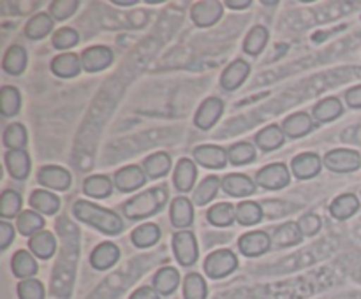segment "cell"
I'll list each match as a JSON object with an SVG mask.
<instances>
[{
  "instance_id": "1",
  "label": "cell",
  "mask_w": 361,
  "mask_h": 299,
  "mask_svg": "<svg viewBox=\"0 0 361 299\" xmlns=\"http://www.w3.org/2000/svg\"><path fill=\"white\" fill-rule=\"evenodd\" d=\"M73 213L78 220L92 225V227L104 232V234L115 236L122 232L123 229V222L120 220L115 211L106 210V208L97 206V204L88 203V201H76L73 206Z\"/></svg>"
},
{
  "instance_id": "2",
  "label": "cell",
  "mask_w": 361,
  "mask_h": 299,
  "mask_svg": "<svg viewBox=\"0 0 361 299\" xmlns=\"http://www.w3.org/2000/svg\"><path fill=\"white\" fill-rule=\"evenodd\" d=\"M166 199H168V192L162 186L150 189L127 201L123 204V213H126L129 220H143V218H148L157 213L164 206Z\"/></svg>"
},
{
  "instance_id": "3",
  "label": "cell",
  "mask_w": 361,
  "mask_h": 299,
  "mask_svg": "<svg viewBox=\"0 0 361 299\" xmlns=\"http://www.w3.org/2000/svg\"><path fill=\"white\" fill-rule=\"evenodd\" d=\"M236 267H238V259H236V255L231 250H217V252H212L207 257V260H204V271L214 280L228 276Z\"/></svg>"
},
{
  "instance_id": "4",
  "label": "cell",
  "mask_w": 361,
  "mask_h": 299,
  "mask_svg": "<svg viewBox=\"0 0 361 299\" xmlns=\"http://www.w3.org/2000/svg\"><path fill=\"white\" fill-rule=\"evenodd\" d=\"M324 165L335 172H353L361 165V157L356 150L338 148L324 155Z\"/></svg>"
},
{
  "instance_id": "5",
  "label": "cell",
  "mask_w": 361,
  "mask_h": 299,
  "mask_svg": "<svg viewBox=\"0 0 361 299\" xmlns=\"http://www.w3.org/2000/svg\"><path fill=\"white\" fill-rule=\"evenodd\" d=\"M173 250L182 266H192L197 260L200 250H197V241L194 232L178 231L173 238Z\"/></svg>"
},
{
  "instance_id": "6",
  "label": "cell",
  "mask_w": 361,
  "mask_h": 299,
  "mask_svg": "<svg viewBox=\"0 0 361 299\" xmlns=\"http://www.w3.org/2000/svg\"><path fill=\"white\" fill-rule=\"evenodd\" d=\"M291 182L289 169L284 164H270L267 167L259 169L256 174V183L267 190H279L284 189Z\"/></svg>"
},
{
  "instance_id": "7",
  "label": "cell",
  "mask_w": 361,
  "mask_h": 299,
  "mask_svg": "<svg viewBox=\"0 0 361 299\" xmlns=\"http://www.w3.org/2000/svg\"><path fill=\"white\" fill-rule=\"evenodd\" d=\"M194 160L200 165L208 169H222L228 164V151L215 144H203V146L194 148Z\"/></svg>"
},
{
  "instance_id": "8",
  "label": "cell",
  "mask_w": 361,
  "mask_h": 299,
  "mask_svg": "<svg viewBox=\"0 0 361 299\" xmlns=\"http://www.w3.org/2000/svg\"><path fill=\"white\" fill-rule=\"evenodd\" d=\"M222 4L217 0H203L194 4L190 16L197 27H212L222 18Z\"/></svg>"
},
{
  "instance_id": "9",
  "label": "cell",
  "mask_w": 361,
  "mask_h": 299,
  "mask_svg": "<svg viewBox=\"0 0 361 299\" xmlns=\"http://www.w3.org/2000/svg\"><path fill=\"white\" fill-rule=\"evenodd\" d=\"M145 174L147 172H145L141 165H127V167L116 171L113 183L122 192H133V190L141 189L145 185V182H147V176Z\"/></svg>"
},
{
  "instance_id": "10",
  "label": "cell",
  "mask_w": 361,
  "mask_h": 299,
  "mask_svg": "<svg viewBox=\"0 0 361 299\" xmlns=\"http://www.w3.org/2000/svg\"><path fill=\"white\" fill-rule=\"evenodd\" d=\"M222 111H224V102L219 97H208L207 101H203V104L200 106V109H197L194 123H196V127H200L201 130L212 129L222 116Z\"/></svg>"
},
{
  "instance_id": "11",
  "label": "cell",
  "mask_w": 361,
  "mask_h": 299,
  "mask_svg": "<svg viewBox=\"0 0 361 299\" xmlns=\"http://www.w3.org/2000/svg\"><path fill=\"white\" fill-rule=\"evenodd\" d=\"M240 252L247 257H259L267 253L271 246V238L264 231L247 232L238 241Z\"/></svg>"
},
{
  "instance_id": "12",
  "label": "cell",
  "mask_w": 361,
  "mask_h": 299,
  "mask_svg": "<svg viewBox=\"0 0 361 299\" xmlns=\"http://www.w3.org/2000/svg\"><path fill=\"white\" fill-rule=\"evenodd\" d=\"M113 51L106 46H92L81 55V65L88 72H99L111 65Z\"/></svg>"
},
{
  "instance_id": "13",
  "label": "cell",
  "mask_w": 361,
  "mask_h": 299,
  "mask_svg": "<svg viewBox=\"0 0 361 299\" xmlns=\"http://www.w3.org/2000/svg\"><path fill=\"white\" fill-rule=\"evenodd\" d=\"M323 167V160L317 153H300L293 158V174L298 179H310L317 176Z\"/></svg>"
},
{
  "instance_id": "14",
  "label": "cell",
  "mask_w": 361,
  "mask_h": 299,
  "mask_svg": "<svg viewBox=\"0 0 361 299\" xmlns=\"http://www.w3.org/2000/svg\"><path fill=\"white\" fill-rule=\"evenodd\" d=\"M39 183L53 190H67L71 186V174L59 165H44L39 169Z\"/></svg>"
},
{
  "instance_id": "15",
  "label": "cell",
  "mask_w": 361,
  "mask_h": 299,
  "mask_svg": "<svg viewBox=\"0 0 361 299\" xmlns=\"http://www.w3.org/2000/svg\"><path fill=\"white\" fill-rule=\"evenodd\" d=\"M256 185L252 178H249L247 174H228L222 178V189H224L226 193L233 197H247L252 196L256 192Z\"/></svg>"
},
{
  "instance_id": "16",
  "label": "cell",
  "mask_w": 361,
  "mask_h": 299,
  "mask_svg": "<svg viewBox=\"0 0 361 299\" xmlns=\"http://www.w3.org/2000/svg\"><path fill=\"white\" fill-rule=\"evenodd\" d=\"M120 259V250L115 243L104 241L101 245H97L94 248V252L90 253V264L92 267L99 271L109 269L111 266H115L116 260Z\"/></svg>"
},
{
  "instance_id": "17",
  "label": "cell",
  "mask_w": 361,
  "mask_h": 299,
  "mask_svg": "<svg viewBox=\"0 0 361 299\" xmlns=\"http://www.w3.org/2000/svg\"><path fill=\"white\" fill-rule=\"evenodd\" d=\"M249 72H250V67L245 60H235V62H233L231 65H228V69L222 72V77H221L222 88L228 91L236 90V88L247 79Z\"/></svg>"
},
{
  "instance_id": "18",
  "label": "cell",
  "mask_w": 361,
  "mask_h": 299,
  "mask_svg": "<svg viewBox=\"0 0 361 299\" xmlns=\"http://www.w3.org/2000/svg\"><path fill=\"white\" fill-rule=\"evenodd\" d=\"M28 248H30V252L34 253L35 257H39V259H49V257H53V253H55L56 250L55 236L49 231H44V229H42V231L30 236V239H28Z\"/></svg>"
},
{
  "instance_id": "19",
  "label": "cell",
  "mask_w": 361,
  "mask_h": 299,
  "mask_svg": "<svg viewBox=\"0 0 361 299\" xmlns=\"http://www.w3.org/2000/svg\"><path fill=\"white\" fill-rule=\"evenodd\" d=\"M83 65L76 53H62L51 62V72L59 77H74L81 72Z\"/></svg>"
},
{
  "instance_id": "20",
  "label": "cell",
  "mask_w": 361,
  "mask_h": 299,
  "mask_svg": "<svg viewBox=\"0 0 361 299\" xmlns=\"http://www.w3.org/2000/svg\"><path fill=\"white\" fill-rule=\"evenodd\" d=\"M282 130H284L286 136L295 137V139L296 137H303L312 130V118L305 111L295 113V115L288 116L282 122Z\"/></svg>"
},
{
  "instance_id": "21",
  "label": "cell",
  "mask_w": 361,
  "mask_h": 299,
  "mask_svg": "<svg viewBox=\"0 0 361 299\" xmlns=\"http://www.w3.org/2000/svg\"><path fill=\"white\" fill-rule=\"evenodd\" d=\"M6 165L14 179H25L30 172V157L25 150H9L6 153Z\"/></svg>"
},
{
  "instance_id": "22",
  "label": "cell",
  "mask_w": 361,
  "mask_h": 299,
  "mask_svg": "<svg viewBox=\"0 0 361 299\" xmlns=\"http://www.w3.org/2000/svg\"><path fill=\"white\" fill-rule=\"evenodd\" d=\"M194 220V206L187 197H176L171 203V224L178 229H185Z\"/></svg>"
},
{
  "instance_id": "23",
  "label": "cell",
  "mask_w": 361,
  "mask_h": 299,
  "mask_svg": "<svg viewBox=\"0 0 361 299\" xmlns=\"http://www.w3.org/2000/svg\"><path fill=\"white\" fill-rule=\"evenodd\" d=\"M196 164L190 158H182L175 169V178H173L175 179V186L180 192H189L194 183H196Z\"/></svg>"
},
{
  "instance_id": "24",
  "label": "cell",
  "mask_w": 361,
  "mask_h": 299,
  "mask_svg": "<svg viewBox=\"0 0 361 299\" xmlns=\"http://www.w3.org/2000/svg\"><path fill=\"white\" fill-rule=\"evenodd\" d=\"M360 210V201L355 193H342L337 199H334L330 206L331 217L337 220H348L356 211Z\"/></svg>"
},
{
  "instance_id": "25",
  "label": "cell",
  "mask_w": 361,
  "mask_h": 299,
  "mask_svg": "<svg viewBox=\"0 0 361 299\" xmlns=\"http://www.w3.org/2000/svg\"><path fill=\"white\" fill-rule=\"evenodd\" d=\"M180 284V273L171 266L161 267L154 276V288L159 294H171L176 291Z\"/></svg>"
},
{
  "instance_id": "26",
  "label": "cell",
  "mask_w": 361,
  "mask_h": 299,
  "mask_svg": "<svg viewBox=\"0 0 361 299\" xmlns=\"http://www.w3.org/2000/svg\"><path fill=\"white\" fill-rule=\"evenodd\" d=\"M303 234L298 227V222H286L281 227L275 229L274 236H271V243L284 248V246H293L296 243L302 241Z\"/></svg>"
},
{
  "instance_id": "27",
  "label": "cell",
  "mask_w": 361,
  "mask_h": 299,
  "mask_svg": "<svg viewBox=\"0 0 361 299\" xmlns=\"http://www.w3.org/2000/svg\"><path fill=\"white\" fill-rule=\"evenodd\" d=\"M284 130L279 125H268L264 127L261 132H257L256 144L264 151H274L284 144Z\"/></svg>"
},
{
  "instance_id": "28",
  "label": "cell",
  "mask_w": 361,
  "mask_h": 299,
  "mask_svg": "<svg viewBox=\"0 0 361 299\" xmlns=\"http://www.w3.org/2000/svg\"><path fill=\"white\" fill-rule=\"evenodd\" d=\"M11 267H13V273L16 274L18 278H21V280L32 278L37 273V262H35L32 253L27 252V250H20V252L14 253Z\"/></svg>"
},
{
  "instance_id": "29",
  "label": "cell",
  "mask_w": 361,
  "mask_h": 299,
  "mask_svg": "<svg viewBox=\"0 0 361 299\" xmlns=\"http://www.w3.org/2000/svg\"><path fill=\"white\" fill-rule=\"evenodd\" d=\"M30 206L42 215H55L60 210V199L46 190H34L30 196Z\"/></svg>"
},
{
  "instance_id": "30",
  "label": "cell",
  "mask_w": 361,
  "mask_h": 299,
  "mask_svg": "<svg viewBox=\"0 0 361 299\" xmlns=\"http://www.w3.org/2000/svg\"><path fill=\"white\" fill-rule=\"evenodd\" d=\"M2 67L7 74H13V76L23 72L25 67H27V51H25V48L18 44L11 46L7 49L6 56H4Z\"/></svg>"
},
{
  "instance_id": "31",
  "label": "cell",
  "mask_w": 361,
  "mask_h": 299,
  "mask_svg": "<svg viewBox=\"0 0 361 299\" xmlns=\"http://www.w3.org/2000/svg\"><path fill=\"white\" fill-rule=\"evenodd\" d=\"M143 169L150 178H161V176L168 174L171 169V157L166 151H157L145 158Z\"/></svg>"
},
{
  "instance_id": "32",
  "label": "cell",
  "mask_w": 361,
  "mask_h": 299,
  "mask_svg": "<svg viewBox=\"0 0 361 299\" xmlns=\"http://www.w3.org/2000/svg\"><path fill=\"white\" fill-rule=\"evenodd\" d=\"M53 28V18L46 13L35 14L34 18H30V21L25 27V34L32 41H37V39L46 37V35L51 32Z\"/></svg>"
},
{
  "instance_id": "33",
  "label": "cell",
  "mask_w": 361,
  "mask_h": 299,
  "mask_svg": "<svg viewBox=\"0 0 361 299\" xmlns=\"http://www.w3.org/2000/svg\"><path fill=\"white\" fill-rule=\"evenodd\" d=\"M83 192L87 196L94 197V199H104V197H108L113 192V182L108 176H90V178L85 179Z\"/></svg>"
},
{
  "instance_id": "34",
  "label": "cell",
  "mask_w": 361,
  "mask_h": 299,
  "mask_svg": "<svg viewBox=\"0 0 361 299\" xmlns=\"http://www.w3.org/2000/svg\"><path fill=\"white\" fill-rule=\"evenodd\" d=\"M159 238H161V229H159V225L150 224V222L148 224H141L130 234V239H133V243L137 248H147V246L155 245L159 241Z\"/></svg>"
},
{
  "instance_id": "35",
  "label": "cell",
  "mask_w": 361,
  "mask_h": 299,
  "mask_svg": "<svg viewBox=\"0 0 361 299\" xmlns=\"http://www.w3.org/2000/svg\"><path fill=\"white\" fill-rule=\"evenodd\" d=\"M207 217L210 224L217 227H228L236 220V208L229 203H219L208 210Z\"/></svg>"
},
{
  "instance_id": "36",
  "label": "cell",
  "mask_w": 361,
  "mask_h": 299,
  "mask_svg": "<svg viewBox=\"0 0 361 299\" xmlns=\"http://www.w3.org/2000/svg\"><path fill=\"white\" fill-rule=\"evenodd\" d=\"M342 104L337 97H328L323 98L321 102H317L316 108H314V118L319 120V122H334L335 118L342 115Z\"/></svg>"
},
{
  "instance_id": "37",
  "label": "cell",
  "mask_w": 361,
  "mask_h": 299,
  "mask_svg": "<svg viewBox=\"0 0 361 299\" xmlns=\"http://www.w3.org/2000/svg\"><path fill=\"white\" fill-rule=\"evenodd\" d=\"M207 281L200 273H189L183 280V299H207Z\"/></svg>"
},
{
  "instance_id": "38",
  "label": "cell",
  "mask_w": 361,
  "mask_h": 299,
  "mask_svg": "<svg viewBox=\"0 0 361 299\" xmlns=\"http://www.w3.org/2000/svg\"><path fill=\"white\" fill-rule=\"evenodd\" d=\"M221 185L222 182L217 178V176H208V178H204L203 182L197 185L196 192H194V203H196L197 206H204V204H208L215 196H217L219 186Z\"/></svg>"
},
{
  "instance_id": "39",
  "label": "cell",
  "mask_w": 361,
  "mask_h": 299,
  "mask_svg": "<svg viewBox=\"0 0 361 299\" xmlns=\"http://www.w3.org/2000/svg\"><path fill=\"white\" fill-rule=\"evenodd\" d=\"M268 42V30L263 25H256L254 28H250V32L247 34L245 42H243V49L249 55H259L264 49Z\"/></svg>"
},
{
  "instance_id": "40",
  "label": "cell",
  "mask_w": 361,
  "mask_h": 299,
  "mask_svg": "<svg viewBox=\"0 0 361 299\" xmlns=\"http://www.w3.org/2000/svg\"><path fill=\"white\" fill-rule=\"evenodd\" d=\"M16 227L18 231H20V234L23 236H34L35 232L42 231V227H44V220H42L41 215L37 213V211H23V213H20V217H18L16 220Z\"/></svg>"
},
{
  "instance_id": "41",
  "label": "cell",
  "mask_w": 361,
  "mask_h": 299,
  "mask_svg": "<svg viewBox=\"0 0 361 299\" xmlns=\"http://www.w3.org/2000/svg\"><path fill=\"white\" fill-rule=\"evenodd\" d=\"M263 218V208L261 204L252 201H243L236 206V220L242 225H254Z\"/></svg>"
},
{
  "instance_id": "42",
  "label": "cell",
  "mask_w": 361,
  "mask_h": 299,
  "mask_svg": "<svg viewBox=\"0 0 361 299\" xmlns=\"http://www.w3.org/2000/svg\"><path fill=\"white\" fill-rule=\"evenodd\" d=\"M21 97L18 88L14 87H2L0 90V111L4 116H14L20 111Z\"/></svg>"
},
{
  "instance_id": "43",
  "label": "cell",
  "mask_w": 361,
  "mask_h": 299,
  "mask_svg": "<svg viewBox=\"0 0 361 299\" xmlns=\"http://www.w3.org/2000/svg\"><path fill=\"white\" fill-rule=\"evenodd\" d=\"M4 144L9 150H23L27 144V130L21 123H11L4 130Z\"/></svg>"
},
{
  "instance_id": "44",
  "label": "cell",
  "mask_w": 361,
  "mask_h": 299,
  "mask_svg": "<svg viewBox=\"0 0 361 299\" xmlns=\"http://www.w3.org/2000/svg\"><path fill=\"white\" fill-rule=\"evenodd\" d=\"M228 157L231 164L245 165L256 158V150H254V144L245 143V141H243V143H236L229 148Z\"/></svg>"
},
{
  "instance_id": "45",
  "label": "cell",
  "mask_w": 361,
  "mask_h": 299,
  "mask_svg": "<svg viewBox=\"0 0 361 299\" xmlns=\"http://www.w3.org/2000/svg\"><path fill=\"white\" fill-rule=\"evenodd\" d=\"M21 210V197L14 190H6L0 197V217L11 218L20 213Z\"/></svg>"
},
{
  "instance_id": "46",
  "label": "cell",
  "mask_w": 361,
  "mask_h": 299,
  "mask_svg": "<svg viewBox=\"0 0 361 299\" xmlns=\"http://www.w3.org/2000/svg\"><path fill=\"white\" fill-rule=\"evenodd\" d=\"M18 298L20 299H44V285L35 278H27L18 284Z\"/></svg>"
},
{
  "instance_id": "47",
  "label": "cell",
  "mask_w": 361,
  "mask_h": 299,
  "mask_svg": "<svg viewBox=\"0 0 361 299\" xmlns=\"http://www.w3.org/2000/svg\"><path fill=\"white\" fill-rule=\"evenodd\" d=\"M78 42H80V35H78V32L74 30V28L63 27L59 28V30L53 34V46H55L56 49H71L74 48Z\"/></svg>"
},
{
  "instance_id": "48",
  "label": "cell",
  "mask_w": 361,
  "mask_h": 299,
  "mask_svg": "<svg viewBox=\"0 0 361 299\" xmlns=\"http://www.w3.org/2000/svg\"><path fill=\"white\" fill-rule=\"evenodd\" d=\"M78 9L76 0H55L49 6V16L56 21H63L73 16Z\"/></svg>"
},
{
  "instance_id": "49",
  "label": "cell",
  "mask_w": 361,
  "mask_h": 299,
  "mask_svg": "<svg viewBox=\"0 0 361 299\" xmlns=\"http://www.w3.org/2000/svg\"><path fill=\"white\" fill-rule=\"evenodd\" d=\"M298 227H300V231H302L303 236L317 234L321 229V218L314 213L303 215V217L298 220Z\"/></svg>"
},
{
  "instance_id": "50",
  "label": "cell",
  "mask_w": 361,
  "mask_h": 299,
  "mask_svg": "<svg viewBox=\"0 0 361 299\" xmlns=\"http://www.w3.org/2000/svg\"><path fill=\"white\" fill-rule=\"evenodd\" d=\"M14 239V227L6 220L0 222V248L6 250Z\"/></svg>"
},
{
  "instance_id": "51",
  "label": "cell",
  "mask_w": 361,
  "mask_h": 299,
  "mask_svg": "<svg viewBox=\"0 0 361 299\" xmlns=\"http://www.w3.org/2000/svg\"><path fill=\"white\" fill-rule=\"evenodd\" d=\"M129 299H159V292L154 287H140L130 294Z\"/></svg>"
},
{
  "instance_id": "52",
  "label": "cell",
  "mask_w": 361,
  "mask_h": 299,
  "mask_svg": "<svg viewBox=\"0 0 361 299\" xmlns=\"http://www.w3.org/2000/svg\"><path fill=\"white\" fill-rule=\"evenodd\" d=\"M345 101H348V104L351 106V108L361 109V84L351 88V90L345 94Z\"/></svg>"
},
{
  "instance_id": "53",
  "label": "cell",
  "mask_w": 361,
  "mask_h": 299,
  "mask_svg": "<svg viewBox=\"0 0 361 299\" xmlns=\"http://www.w3.org/2000/svg\"><path fill=\"white\" fill-rule=\"evenodd\" d=\"M250 0H240V2H235V0H228L226 2V6L229 7V9H235V11H242V9H247V7H250Z\"/></svg>"
},
{
  "instance_id": "54",
  "label": "cell",
  "mask_w": 361,
  "mask_h": 299,
  "mask_svg": "<svg viewBox=\"0 0 361 299\" xmlns=\"http://www.w3.org/2000/svg\"><path fill=\"white\" fill-rule=\"evenodd\" d=\"M113 4H116V6H134V4H136V0H127V2H118V0H115Z\"/></svg>"
},
{
  "instance_id": "55",
  "label": "cell",
  "mask_w": 361,
  "mask_h": 299,
  "mask_svg": "<svg viewBox=\"0 0 361 299\" xmlns=\"http://www.w3.org/2000/svg\"><path fill=\"white\" fill-rule=\"evenodd\" d=\"M263 4L264 6H277L279 2H268V0H263Z\"/></svg>"
}]
</instances>
